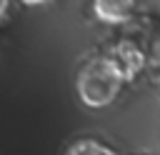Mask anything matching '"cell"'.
<instances>
[{
    "label": "cell",
    "mask_w": 160,
    "mask_h": 155,
    "mask_svg": "<svg viewBox=\"0 0 160 155\" xmlns=\"http://www.w3.org/2000/svg\"><path fill=\"white\" fill-rule=\"evenodd\" d=\"M25 8H42V5H48L50 0H20Z\"/></svg>",
    "instance_id": "obj_6"
},
{
    "label": "cell",
    "mask_w": 160,
    "mask_h": 155,
    "mask_svg": "<svg viewBox=\"0 0 160 155\" xmlns=\"http://www.w3.org/2000/svg\"><path fill=\"white\" fill-rule=\"evenodd\" d=\"M10 5H12V0H0V22L8 18V12H10Z\"/></svg>",
    "instance_id": "obj_5"
},
{
    "label": "cell",
    "mask_w": 160,
    "mask_h": 155,
    "mask_svg": "<svg viewBox=\"0 0 160 155\" xmlns=\"http://www.w3.org/2000/svg\"><path fill=\"white\" fill-rule=\"evenodd\" d=\"M108 55L115 62V68L120 70V75L125 78V82L135 80L142 72V68H145V52H142V48L135 40H128L125 38V40L112 42L110 50H108Z\"/></svg>",
    "instance_id": "obj_2"
},
{
    "label": "cell",
    "mask_w": 160,
    "mask_h": 155,
    "mask_svg": "<svg viewBox=\"0 0 160 155\" xmlns=\"http://www.w3.org/2000/svg\"><path fill=\"white\" fill-rule=\"evenodd\" d=\"M122 85H125V78L120 75V70L115 68L108 52L92 55L90 60H85L75 75V95L80 105L88 110L110 108L120 98Z\"/></svg>",
    "instance_id": "obj_1"
},
{
    "label": "cell",
    "mask_w": 160,
    "mask_h": 155,
    "mask_svg": "<svg viewBox=\"0 0 160 155\" xmlns=\"http://www.w3.org/2000/svg\"><path fill=\"white\" fill-rule=\"evenodd\" d=\"M90 15L102 22V25H125L135 10H138V0H88Z\"/></svg>",
    "instance_id": "obj_3"
},
{
    "label": "cell",
    "mask_w": 160,
    "mask_h": 155,
    "mask_svg": "<svg viewBox=\"0 0 160 155\" xmlns=\"http://www.w3.org/2000/svg\"><path fill=\"white\" fill-rule=\"evenodd\" d=\"M62 155H120L112 145H108L100 138L92 135H80L75 140H70L62 150Z\"/></svg>",
    "instance_id": "obj_4"
}]
</instances>
